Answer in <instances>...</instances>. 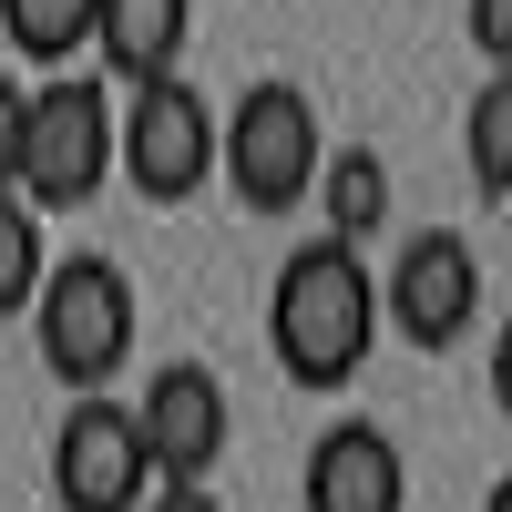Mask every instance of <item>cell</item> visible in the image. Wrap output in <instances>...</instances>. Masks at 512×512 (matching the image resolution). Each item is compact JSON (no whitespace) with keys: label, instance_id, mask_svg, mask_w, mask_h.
<instances>
[{"label":"cell","instance_id":"1","mask_svg":"<svg viewBox=\"0 0 512 512\" xmlns=\"http://www.w3.org/2000/svg\"><path fill=\"white\" fill-rule=\"evenodd\" d=\"M267 349H277V369L297 390H349L369 369V349H379V277H369V256L328 246V236L287 246V267L267 287Z\"/></svg>","mask_w":512,"mask_h":512},{"label":"cell","instance_id":"2","mask_svg":"<svg viewBox=\"0 0 512 512\" xmlns=\"http://www.w3.org/2000/svg\"><path fill=\"white\" fill-rule=\"evenodd\" d=\"M31 328H41V369L62 379L72 400H103L123 359H134V277L113 256H52L31 287Z\"/></svg>","mask_w":512,"mask_h":512},{"label":"cell","instance_id":"3","mask_svg":"<svg viewBox=\"0 0 512 512\" xmlns=\"http://www.w3.org/2000/svg\"><path fill=\"white\" fill-rule=\"evenodd\" d=\"M318 103L297 93V82H246V93L216 113V175L246 216H297V205L318 195Z\"/></svg>","mask_w":512,"mask_h":512},{"label":"cell","instance_id":"4","mask_svg":"<svg viewBox=\"0 0 512 512\" xmlns=\"http://www.w3.org/2000/svg\"><path fill=\"white\" fill-rule=\"evenodd\" d=\"M113 185V93L93 72H62L41 82L31 113H21V205L31 216H72V205H93Z\"/></svg>","mask_w":512,"mask_h":512},{"label":"cell","instance_id":"5","mask_svg":"<svg viewBox=\"0 0 512 512\" xmlns=\"http://www.w3.org/2000/svg\"><path fill=\"white\" fill-rule=\"evenodd\" d=\"M113 175L134 185L144 205L205 195V175H216V113H205V93H195L185 72L123 93V113H113Z\"/></svg>","mask_w":512,"mask_h":512},{"label":"cell","instance_id":"6","mask_svg":"<svg viewBox=\"0 0 512 512\" xmlns=\"http://www.w3.org/2000/svg\"><path fill=\"white\" fill-rule=\"evenodd\" d=\"M482 318V256L461 246L451 226H420L400 256H390V277H379V328H400L410 349H461Z\"/></svg>","mask_w":512,"mask_h":512},{"label":"cell","instance_id":"7","mask_svg":"<svg viewBox=\"0 0 512 512\" xmlns=\"http://www.w3.org/2000/svg\"><path fill=\"white\" fill-rule=\"evenodd\" d=\"M52 502L62 512H144L154 502V461L134 441V410H123L113 390L103 400H72L62 431H52Z\"/></svg>","mask_w":512,"mask_h":512},{"label":"cell","instance_id":"8","mask_svg":"<svg viewBox=\"0 0 512 512\" xmlns=\"http://www.w3.org/2000/svg\"><path fill=\"white\" fill-rule=\"evenodd\" d=\"M226 431H236V410H226V379H216V369L175 359V369L144 379L134 441H144V461H154V482H205V472L226 461Z\"/></svg>","mask_w":512,"mask_h":512},{"label":"cell","instance_id":"9","mask_svg":"<svg viewBox=\"0 0 512 512\" xmlns=\"http://www.w3.org/2000/svg\"><path fill=\"white\" fill-rule=\"evenodd\" d=\"M308 512H410V461L379 420H338L308 451Z\"/></svg>","mask_w":512,"mask_h":512},{"label":"cell","instance_id":"10","mask_svg":"<svg viewBox=\"0 0 512 512\" xmlns=\"http://www.w3.org/2000/svg\"><path fill=\"white\" fill-rule=\"evenodd\" d=\"M185 41H195V11L185 0H103L93 11V82L113 93H144V82H175V62H185Z\"/></svg>","mask_w":512,"mask_h":512},{"label":"cell","instance_id":"11","mask_svg":"<svg viewBox=\"0 0 512 512\" xmlns=\"http://www.w3.org/2000/svg\"><path fill=\"white\" fill-rule=\"evenodd\" d=\"M379 226H390V164H379L369 144H338V154L318 164V236L359 256Z\"/></svg>","mask_w":512,"mask_h":512},{"label":"cell","instance_id":"12","mask_svg":"<svg viewBox=\"0 0 512 512\" xmlns=\"http://www.w3.org/2000/svg\"><path fill=\"white\" fill-rule=\"evenodd\" d=\"M93 11L103 0H0V41L21 62H82L93 52Z\"/></svg>","mask_w":512,"mask_h":512},{"label":"cell","instance_id":"13","mask_svg":"<svg viewBox=\"0 0 512 512\" xmlns=\"http://www.w3.org/2000/svg\"><path fill=\"white\" fill-rule=\"evenodd\" d=\"M472 185L482 205H512V82L502 72L472 93Z\"/></svg>","mask_w":512,"mask_h":512},{"label":"cell","instance_id":"14","mask_svg":"<svg viewBox=\"0 0 512 512\" xmlns=\"http://www.w3.org/2000/svg\"><path fill=\"white\" fill-rule=\"evenodd\" d=\"M41 267H52V256H41V216H31L21 195H0V318H21V308H31Z\"/></svg>","mask_w":512,"mask_h":512},{"label":"cell","instance_id":"15","mask_svg":"<svg viewBox=\"0 0 512 512\" xmlns=\"http://www.w3.org/2000/svg\"><path fill=\"white\" fill-rule=\"evenodd\" d=\"M21 113H31V82L0 72V195L21 185Z\"/></svg>","mask_w":512,"mask_h":512},{"label":"cell","instance_id":"16","mask_svg":"<svg viewBox=\"0 0 512 512\" xmlns=\"http://www.w3.org/2000/svg\"><path fill=\"white\" fill-rule=\"evenodd\" d=\"M144 512H226V502H216V482H154Z\"/></svg>","mask_w":512,"mask_h":512}]
</instances>
